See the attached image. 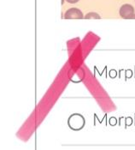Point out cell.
<instances>
[{
    "mask_svg": "<svg viewBox=\"0 0 135 150\" xmlns=\"http://www.w3.org/2000/svg\"><path fill=\"white\" fill-rule=\"evenodd\" d=\"M68 3H69V4H76V3H78L79 0H66Z\"/></svg>",
    "mask_w": 135,
    "mask_h": 150,
    "instance_id": "obj_5",
    "label": "cell"
},
{
    "mask_svg": "<svg viewBox=\"0 0 135 150\" xmlns=\"http://www.w3.org/2000/svg\"><path fill=\"white\" fill-rule=\"evenodd\" d=\"M65 19H83L84 15L82 11L77 8H71L68 9L64 14Z\"/></svg>",
    "mask_w": 135,
    "mask_h": 150,
    "instance_id": "obj_3",
    "label": "cell"
},
{
    "mask_svg": "<svg viewBox=\"0 0 135 150\" xmlns=\"http://www.w3.org/2000/svg\"><path fill=\"white\" fill-rule=\"evenodd\" d=\"M131 122H132V119H131L130 117L127 118V125H131Z\"/></svg>",
    "mask_w": 135,
    "mask_h": 150,
    "instance_id": "obj_7",
    "label": "cell"
},
{
    "mask_svg": "<svg viewBox=\"0 0 135 150\" xmlns=\"http://www.w3.org/2000/svg\"><path fill=\"white\" fill-rule=\"evenodd\" d=\"M100 16L96 12H89L85 16V19H100Z\"/></svg>",
    "mask_w": 135,
    "mask_h": 150,
    "instance_id": "obj_4",
    "label": "cell"
},
{
    "mask_svg": "<svg viewBox=\"0 0 135 150\" xmlns=\"http://www.w3.org/2000/svg\"><path fill=\"white\" fill-rule=\"evenodd\" d=\"M86 125V119L83 116L79 113H74L68 119V125L71 129L78 131L82 129Z\"/></svg>",
    "mask_w": 135,
    "mask_h": 150,
    "instance_id": "obj_1",
    "label": "cell"
},
{
    "mask_svg": "<svg viewBox=\"0 0 135 150\" xmlns=\"http://www.w3.org/2000/svg\"><path fill=\"white\" fill-rule=\"evenodd\" d=\"M119 14L123 19H135V11L133 5L129 4H125L121 6Z\"/></svg>",
    "mask_w": 135,
    "mask_h": 150,
    "instance_id": "obj_2",
    "label": "cell"
},
{
    "mask_svg": "<svg viewBox=\"0 0 135 150\" xmlns=\"http://www.w3.org/2000/svg\"><path fill=\"white\" fill-rule=\"evenodd\" d=\"M115 121H116L115 118H111V119H110V124H111L112 125H115Z\"/></svg>",
    "mask_w": 135,
    "mask_h": 150,
    "instance_id": "obj_6",
    "label": "cell"
}]
</instances>
